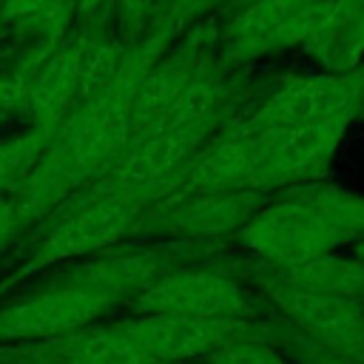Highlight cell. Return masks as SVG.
Wrapping results in <instances>:
<instances>
[{"label": "cell", "mask_w": 364, "mask_h": 364, "mask_svg": "<svg viewBox=\"0 0 364 364\" xmlns=\"http://www.w3.org/2000/svg\"><path fill=\"white\" fill-rule=\"evenodd\" d=\"M77 3V23L91 31H111L114 0H74Z\"/></svg>", "instance_id": "17"}, {"label": "cell", "mask_w": 364, "mask_h": 364, "mask_svg": "<svg viewBox=\"0 0 364 364\" xmlns=\"http://www.w3.org/2000/svg\"><path fill=\"white\" fill-rule=\"evenodd\" d=\"M119 324L159 364H202L230 336L259 321H199V318L128 316V318H119Z\"/></svg>", "instance_id": "9"}, {"label": "cell", "mask_w": 364, "mask_h": 364, "mask_svg": "<svg viewBox=\"0 0 364 364\" xmlns=\"http://www.w3.org/2000/svg\"><path fill=\"white\" fill-rule=\"evenodd\" d=\"M54 3L57 0H0V20L3 23H14V20L37 17Z\"/></svg>", "instance_id": "19"}, {"label": "cell", "mask_w": 364, "mask_h": 364, "mask_svg": "<svg viewBox=\"0 0 364 364\" xmlns=\"http://www.w3.org/2000/svg\"><path fill=\"white\" fill-rule=\"evenodd\" d=\"M0 117H6V114H3V111H0Z\"/></svg>", "instance_id": "21"}, {"label": "cell", "mask_w": 364, "mask_h": 364, "mask_svg": "<svg viewBox=\"0 0 364 364\" xmlns=\"http://www.w3.org/2000/svg\"><path fill=\"white\" fill-rule=\"evenodd\" d=\"M239 270L253 284L267 313L287 330L324 350L364 358V299L299 290L262 262L242 264Z\"/></svg>", "instance_id": "4"}, {"label": "cell", "mask_w": 364, "mask_h": 364, "mask_svg": "<svg viewBox=\"0 0 364 364\" xmlns=\"http://www.w3.org/2000/svg\"><path fill=\"white\" fill-rule=\"evenodd\" d=\"M213 134L216 131H182V134H159V136L136 139L125 148V154L100 182L88 185L80 193L131 196L151 205L179 188L188 162Z\"/></svg>", "instance_id": "7"}, {"label": "cell", "mask_w": 364, "mask_h": 364, "mask_svg": "<svg viewBox=\"0 0 364 364\" xmlns=\"http://www.w3.org/2000/svg\"><path fill=\"white\" fill-rule=\"evenodd\" d=\"M267 330L273 336V341L279 344V350L293 361V364H364V358L358 355H347V353H333V350H324L301 336H296L293 330H287L282 321H276L270 313H267Z\"/></svg>", "instance_id": "15"}, {"label": "cell", "mask_w": 364, "mask_h": 364, "mask_svg": "<svg viewBox=\"0 0 364 364\" xmlns=\"http://www.w3.org/2000/svg\"><path fill=\"white\" fill-rule=\"evenodd\" d=\"M34 347L48 355L65 358L71 364H159L119 321L114 324H91L80 333H71L46 344H20Z\"/></svg>", "instance_id": "11"}, {"label": "cell", "mask_w": 364, "mask_h": 364, "mask_svg": "<svg viewBox=\"0 0 364 364\" xmlns=\"http://www.w3.org/2000/svg\"><path fill=\"white\" fill-rule=\"evenodd\" d=\"M361 111H364V105H361Z\"/></svg>", "instance_id": "22"}, {"label": "cell", "mask_w": 364, "mask_h": 364, "mask_svg": "<svg viewBox=\"0 0 364 364\" xmlns=\"http://www.w3.org/2000/svg\"><path fill=\"white\" fill-rule=\"evenodd\" d=\"M46 142L48 134L34 128L28 134H17L0 142V196H9L23 185V179L40 162Z\"/></svg>", "instance_id": "14"}, {"label": "cell", "mask_w": 364, "mask_h": 364, "mask_svg": "<svg viewBox=\"0 0 364 364\" xmlns=\"http://www.w3.org/2000/svg\"><path fill=\"white\" fill-rule=\"evenodd\" d=\"M242 134H247L262 185L267 193L318 182V176L327 171L341 134L347 122H276V125H256V128H239L228 125Z\"/></svg>", "instance_id": "6"}, {"label": "cell", "mask_w": 364, "mask_h": 364, "mask_svg": "<svg viewBox=\"0 0 364 364\" xmlns=\"http://www.w3.org/2000/svg\"><path fill=\"white\" fill-rule=\"evenodd\" d=\"M159 0H114V17H111V31L114 26L119 28V34L125 37V43H131L139 28L145 26V20L154 14Z\"/></svg>", "instance_id": "16"}, {"label": "cell", "mask_w": 364, "mask_h": 364, "mask_svg": "<svg viewBox=\"0 0 364 364\" xmlns=\"http://www.w3.org/2000/svg\"><path fill=\"white\" fill-rule=\"evenodd\" d=\"M0 364H71L65 358L48 355L34 347H20V344H0Z\"/></svg>", "instance_id": "18"}, {"label": "cell", "mask_w": 364, "mask_h": 364, "mask_svg": "<svg viewBox=\"0 0 364 364\" xmlns=\"http://www.w3.org/2000/svg\"><path fill=\"white\" fill-rule=\"evenodd\" d=\"M148 205L131 196H94L74 193L51 216L48 228L34 239L26 259L0 282V290L20 284L23 279L71 262H85L131 239Z\"/></svg>", "instance_id": "2"}, {"label": "cell", "mask_w": 364, "mask_h": 364, "mask_svg": "<svg viewBox=\"0 0 364 364\" xmlns=\"http://www.w3.org/2000/svg\"><path fill=\"white\" fill-rule=\"evenodd\" d=\"M262 202H264L262 193L171 191L168 196L151 202L142 210L131 239L208 247L222 239H236L239 230L262 208Z\"/></svg>", "instance_id": "5"}, {"label": "cell", "mask_w": 364, "mask_h": 364, "mask_svg": "<svg viewBox=\"0 0 364 364\" xmlns=\"http://www.w3.org/2000/svg\"><path fill=\"white\" fill-rule=\"evenodd\" d=\"M176 191L199 193H262L267 196L259 162L247 134L236 128L216 131L188 162Z\"/></svg>", "instance_id": "8"}, {"label": "cell", "mask_w": 364, "mask_h": 364, "mask_svg": "<svg viewBox=\"0 0 364 364\" xmlns=\"http://www.w3.org/2000/svg\"><path fill=\"white\" fill-rule=\"evenodd\" d=\"M236 242L253 262L287 267L364 242V196L330 182L267 193Z\"/></svg>", "instance_id": "1"}, {"label": "cell", "mask_w": 364, "mask_h": 364, "mask_svg": "<svg viewBox=\"0 0 364 364\" xmlns=\"http://www.w3.org/2000/svg\"><path fill=\"white\" fill-rule=\"evenodd\" d=\"M202 63L199 54L191 51H173L168 57H159L151 68H145L139 74L136 91H134V139H145L156 131V125L162 122V117L171 111V105L176 102V97L182 94L185 82L191 80V74L196 71V65Z\"/></svg>", "instance_id": "10"}, {"label": "cell", "mask_w": 364, "mask_h": 364, "mask_svg": "<svg viewBox=\"0 0 364 364\" xmlns=\"http://www.w3.org/2000/svg\"><path fill=\"white\" fill-rule=\"evenodd\" d=\"M131 316L199 318V321H262L264 301L239 267L205 262V256L185 262L125 301Z\"/></svg>", "instance_id": "3"}, {"label": "cell", "mask_w": 364, "mask_h": 364, "mask_svg": "<svg viewBox=\"0 0 364 364\" xmlns=\"http://www.w3.org/2000/svg\"><path fill=\"white\" fill-rule=\"evenodd\" d=\"M270 267V264H264ZM282 282L321 296H355L364 299V262L355 256L327 253L287 267H270Z\"/></svg>", "instance_id": "12"}, {"label": "cell", "mask_w": 364, "mask_h": 364, "mask_svg": "<svg viewBox=\"0 0 364 364\" xmlns=\"http://www.w3.org/2000/svg\"><path fill=\"white\" fill-rule=\"evenodd\" d=\"M202 364H293L267 330V318L250 324L216 347Z\"/></svg>", "instance_id": "13"}, {"label": "cell", "mask_w": 364, "mask_h": 364, "mask_svg": "<svg viewBox=\"0 0 364 364\" xmlns=\"http://www.w3.org/2000/svg\"><path fill=\"white\" fill-rule=\"evenodd\" d=\"M353 256H355V259H361V262H364V242H358V245H355V247H353Z\"/></svg>", "instance_id": "20"}]
</instances>
